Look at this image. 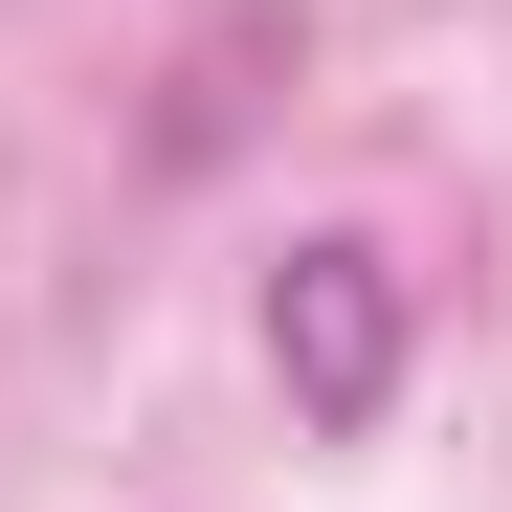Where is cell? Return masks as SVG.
<instances>
[{"instance_id":"obj_1","label":"cell","mask_w":512,"mask_h":512,"mask_svg":"<svg viewBox=\"0 0 512 512\" xmlns=\"http://www.w3.org/2000/svg\"><path fill=\"white\" fill-rule=\"evenodd\" d=\"M268 379H290L312 446H357L401 401V245H290L268 268Z\"/></svg>"}]
</instances>
